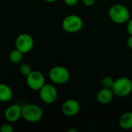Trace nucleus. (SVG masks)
<instances>
[{"mask_svg":"<svg viewBox=\"0 0 132 132\" xmlns=\"http://www.w3.org/2000/svg\"><path fill=\"white\" fill-rule=\"evenodd\" d=\"M108 15L111 20L116 24H124L130 19L129 9L121 4L111 5L108 10Z\"/></svg>","mask_w":132,"mask_h":132,"instance_id":"nucleus-1","label":"nucleus"},{"mask_svg":"<svg viewBox=\"0 0 132 132\" xmlns=\"http://www.w3.org/2000/svg\"><path fill=\"white\" fill-rule=\"evenodd\" d=\"M43 116L42 108L33 104H28L22 107V118L27 122L36 123L39 121Z\"/></svg>","mask_w":132,"mask_h":132,"instance_id":"nucleus-2","label":"nucleus"},{"mask_svg":"<svg viewBox=\"0 0 132 132\" xmlns=\"http://www.w3.org/2000/svg\"><path fill=\"white\" fill-rule=\"evenodd\" d=\"M112 90L116 97H125L131 93L132 81L126 77H120L114 80Z\"/></svg>","mask_w":132,"mask_h":132,"instance_id":"nucleus-3","label":"nucleus"},{"mask_svg":"<svg viewBox=\"0 0 132 132\" xmlns=\"http://www.w3.org/2000/svg\"><path fill=\"white\" fill-rule=\"evenodd\" d=\"M83 19L80 16L72 14L66 16L62 22V27L67 32L74 33L80 31L83 27Z\"/></svg>","mask_w":132,"mask_h":132,"instance_id":"nucleus-4","label":"nucleus"},{"mask_svg":"<svg viewBox=\"0 0 132 132\" xmlns=\"http://www.w3.org/2000/svg\"><path fill=\"white\" fill-rule=\"evenodd\" d=\"M70 72L64 67L56 66L53 67L49 72V77L50 80L58 85L66 84L70 79Z\"/></svg>","mask_w":132,"mask_h":132,"instance_id":"nucleus-5","label":"nucleus"},{"mask_svg":"<svg viewBox=\"0 0 132 132\" xmlns=\"http://www.w3.org/2000/svg\"><path fill=\"white\" fill-rule=\"evenodd\" d=\"M34 46V40L32 36L28 33L19 34L15 41V49L21 51L23 54L29 53Z\"/></svg>","mask_w":132,"mask_h":132,"instance_id":"nucleus-6","label":"nucleus"},{"mask_svg":"<svg viewBox=\"0 0 132 132\" xmlns=\"http://www.w3.org/2000/svg\"><path fill=\"white\" fill-rule=\"evenodd\" d=\"M39 91L40 100L46 104H53L57 99L58 92L55 86L53 84H45Z\"/></svg>","mask_w":132,"mask_h":132,"instance_id":"nucleus-7","label":"nucleus"},{"mask_svg":"<svg viewBox=\"0 0 132 132\" xmlns=\"http://www.w3.org/2000/svg\"><path fill=\"white\" fill-rule=\"evenodd\" d=\"M26 84L28 87L32 90H39L46 84L44 75L38 70H32L31 73L26 76Z\"/></svg>","mask_w":132,"mask_h":132,"instance_id":"nucleus-8","label":"nucleus"},{"mask_svg":"<svg viewBox=\"0 0 132 132\" xmlns=\"http://www.w3.org/2000/svg\"><path fill=\"white\" fill-rule=\"evenodd\" d=\"M80 110V104L78 101L75 99L67 100L62 105L61 111L67 117H73L77 115Z\"/></svg>","mask_w":132,"mask_h":132,"instance_id":"nucleus-9","label":"nucleus"},{"mask_svg":"<svg viewBox=\"0 0 132 132\" xmlns=\"http://www.w3.org/2000/svg\"><path fill=\"white\" fill-rule=\"evenodd\" d=\"M4 117L9 123L18 121L22 118V107L19 104H12L9 106L4 112Z\"/></svg>","mask_w":132,"mask_h":132,"instance_id":"nucleus-10","label":"nucleus"},{"mask_svg":"<svg viewBox=\"0 0 132 132\" xmlns=\"http://www.w3.org/2000/svg\"><path fill=\"white\" fill-rule=\"evenodd\" d=\"M114 92L112 89L104 88L100 90L97 94V100L101 104H108L111 102L114 97Z\"/></svg>","mask_w":132,"mask_h":132,"instance_id":"nucleus-11","label":"nucleus"},{"mask_svg":"<svg viewBox=\"0 0 132 132\" xmlns=\"http://www.w3.org/2000/svg\"><path fill=\"white\" fill-rule=\"evenodd\" d=\"M13 96L12 90L9 86L5 84H0V102H8Z\"/></svg>","mask_w":132,"mask_h":132,"instance_id":"nucleus-12","label":"nucleus"},{"mask_svg":"<svg viewBox=\"0 0 132 132\" xmlns=\"http://www.w3.org/2000/svg\"><path fill=\"white\" fill-rule=\"evenodd\" d=\"M119 125L124 130L132 129V112L128 111L124 113L119 119Z\"/></svg>","mask_w":132,"mask_h":132,"instance_id":"nucleus-13","label":"nucleus"},{"mask_svg":"<svg viewBox=\"0 0 132 132\" xmlns=\"http://www.w3.org/2000/svg\"><path fill=\"white\" fill-rule=\"evenodd\" d=\"M23 53L17 49L12 50L9 54V60L12 63H19L22 60Z\"/></svg>","mask_w":132,"mask_h":132,"instance_id":"nucleus-14","label":"nucleus"},{"mask_svg":"<svg viewBox=\"0 0 132 132\" xmlns=\"http://www.w3.org/2000/svg\"><path fill=\"white\" fill-rule=\"evenodd\" d=\"M114 83V80L111 77H104L101 80V84H102L103 87H104V88L112 89Z\"/></svg>","mask_w":132,"mask_h":132,"instance_id":"nucleus-15","label":"nucleus"},{"mask_svg":"<svg viewBox=\"0 0 132 132\" xmlns=\"http://www.w3.org/2000/svg\"><path fill=\"white\" fill-rule=\"evenodd\" d=\"M19 71H20V73H21V74H22V76L26 77V76H28V75L31 73L32 68H31V67H30L28 63H22V64L20 66V67H19Z\"/></svg>","mask_w":132,"mask_h":132,"instance_id":"nucleus-16","label":"nucleus"},{"mask_svg":"<svg viewBox=\"0 0 132 132\" xmlns=\"http://www.w3.org/2000/svg\"><path fill=\"white\" fill-rule=\"evenodd\" d=\"M0 131L2 132H13L14 131V128L12 126L11 123L8 122L5 124H3L1 128H0Z\"/></svg>","mask_w":132,"mask_h":132,"instance_id":"nucleus-17","label":"nucleus"},{"mask_svg":"<svg viewBox=\"0 0 132 132\" xmlns=\"http://www.w3.org/2000/svg\"><path fill=\"white\" fill-rule=\"evenodd\" d=\"M64 3L69 6H74L77 4L78 0H63Z\"/></svg>","mask_w":132,"mask_h":132,"instance_id":"nucleus-18","label":"nucleus"},{"mask_svg":"<svg viewBox=\"0 0 132 132\" xmlns=\"http://www.w3.org/2000/svg\"><path fill=\"white\" fill-rule=\"evenodd\" d=\"M127 30L129 35L132 36V19H130L128 21V25H127Z\"/></svg>","mask_w":132,"mask_h":132,"instance_id":"nucleus-19","label":"nucleus"},{"mask_svg":"<svg viewBox=\"0 0 132 132\" xmlns=\"http://www.w3.org/2000/svg\"><path fill=\"white\" fill-rule=\"evenodd\" d=\"M96 0H83V2L84 4L86 5V6H92L94 3H95Z\"/></svg>","mask_w":132,"mask_h":132,"instance_id":"nucleus-20","label":"nucleus"},{"mask_svg":"<svg viewBox=\"0 0 132 132\" xmlns=\"http://www.w3.org/2000/svg\"><path fill=\"white\" fill-rule=\"evenodd\" d=\"M127 45H128V46L130 48V49H131L132 50V36L131 35H130V36L128 38V39H127Z\"/></svg>","mask_w":132,"mask_h":132,"instance_id":"nucleus-21","label":"nucleus"},{"mask_svg":"<svg viewBox=\"0 0 132 132\" xmlns=\"http://www.w3.org/2000/svg\"><path fill=\"white\" fill-rule=\"evenodd\" d=\"M45 2H56V0H44Z\"/></svg>","mask_w":132,"mask_h":132,"instance_id":"nucleus-22","label":"nucleus"},{"mask_svg":"<svg viewBox=\"0 0 132 132\" xmlns=\"http://www.w3.org/2000/svg\"><path fill=\"white\" fill-rule=\"evenodd\" d=\"M100 1H104V0H100Z\"/></svg>","mask_w":132,"mask_h":132,"instance_id":"nucleus-23","label":"nucleus"},{"mask_svg":"<svg viewBox=\"0 0 132 132\" xmlns=\"http://www.w3.org/2000/svg\"><path fill=\"white\" fill-rule=\"evenodd\" d=\"M0 1H3V0H0Z\"/></svg>","mask_w":132,"mask_h":132,"instance_id":"nucleus-24","label":"nucleus"}]
</instances>
